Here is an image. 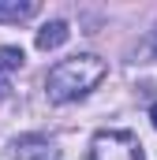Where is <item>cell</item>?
<instances>
[{"instance_id": "5b68a950", "label": "cell", "mask_w": 157, "mask_h": 160, "mask_svg": "<svg viewBox=\"0 0 157 160\" xmlns=\"http://www.w3.org/2000/svg\"><path fill=\"white\" fill-rule=\"evenodd\" d=\"M38 11L34 0H0V22H23Z\"/></svg>"}, {"instance_id": "52a82bcc", "label": "cell", "mask_w": 157, "mask_h": 160, "mask_svg": "<svg viewBox=\"0 0 157 160\" xmlns=\"http://www.w3.org/2000/svg\"><path fill=\"white\" fill-rule=\"evenodd\" d=\"M150 123H154V130H157V104L150 108Z\"/></svg>"}, {"instance_id": "7a4b0ae2", "label": "cell", "mask_w": 157, "mask_h": 160, "mask_svg": "<svg viewBox=\"0 0 157 160\" xmlns=\"http://www.w3.org/2000/svg\"><path fill=\"white\" fill-rule=\"evenodd\" d=\"M90 160H142V145L131 130H97L90 142Z\"/></svg>"}, {"instance_id": "6da1fadb", "label": "cell", "mask_w": 157, "mask_h": 160, "mask_svg": "<svg viewBox=\"0 0 157 160\" xmlns=\"http://www.w3.org/2000/svg\"><path fill=\"white\" fill-rule=\"evenodd\" d=\"M105 75H109L105 60L94 56V52H82V56H71V60H60V63L49 71L45 93H49V101L68 104V101L86 97L90 89H97V82L105 78Z\"/></svg>"}, {"instance_id": "277c9868", "label": "cell", "mask_w": 157, "mask_h": 160, "mask_svg": "<svg viewBox=\"0 0 157 160\" xmlns=\"http://www.w3.org/2000/svg\"><path fill=\"white\" fill-rule=\"evenodd\" d=\"M68 34H71V30H68V22L52 19V22H45V26L38 30V48H41V52H49V48H60V45L68 41Z\"/></svg>"}, {"instance_id": "8992f818", "label": "cell", "mask_w": 157, "mask_h": 160, "mask_svg": "<svg viewBox=\"0 0 157 160\" xmlns=\"http://www.w3.org/2000/svg\"><path fill=\"white\" fill-rule=\"evenodd\" d=\"M15 67H23V48H0V71H15Z\"/></svg>"}, {"instance_id": "3957f363", "label": "cell", "mask_w": 157, "mask_h": 160, "mask_svg": "<svg viewBox=\"0 0 157 160\" xmlns=\"http://www.w3.org/2000/svg\"><path fill=\"white\" fill-rule=\"evenodd\" d=\"M11 157H15V160H38V157H49V138H41V134L15 138V145H11Z\"/></svg>"}]
</instances>
